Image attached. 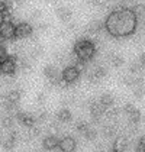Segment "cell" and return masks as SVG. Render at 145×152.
I'll use <instances>...</instances> for the list:
<instances>
[{
  "label": "cell",
  "instance_id": "obj_3",
  "mask_svg": "<svg viewBox=\"0 0 145 152\" xmlns=\"http://www.w3.org/2000/svg\"><path fill=\"white\" fill-rule=\"evenodd\" d=\"M16 59L7 55L6 58H3L0 61V68H1V74H7V75H13L16 71Z\"/></svg>",
  "mask_w": 145,
  "mask_h": 152
},
{
  "label": "cell",
  "instance_id": "obj_23",
  "mask_svg": "<svg viewBox=\"0 0 145 152\" xmlns=\"http://www.w3.org/2000/svg\"><path fill=\"white\" fill-rule=\"evenodd\" d=\"M15 140H16V136H15V133H12L7 139L3 142V148L4 149H12L13 146H15Z\"/></svg>",
  "mask_w": 145,
  "mask_h": 152
},
{
  "label": "cell",
  "instance_id": "obj_34",
  "mask_svg": "<svg viewBox=\"0 0 145 152\" xmlns=\"http://www.w3.org/2000/svg\"><path fill=\"white\" fill-rule=\"evenodd\" d=\"M41 16H42V13L39 12V10H34V12H32V15H31V18H32L34 20H38Z\"/></svg>",
  "mask_w": 145,
  "mask_h": 152
},
{
  "label": "cell",
  "instance_id": "obj_5",
  "mask_svg": "<svg viewBox=\"0 0 145 152\" xmlns=\"http://www.w3.org/2000/svg\"><path fill=\"white\" fill-rule=\"evenodd\" d=\"M44 74H45V77H47L52 84H60L61 80H62V77H61V74H60V70H58L55 65H52V64H49V65H47V67L44 68Z\"/></svg>",
  "mask_w": 145,
  "mask_h": 152
},
{
  "label": "cell",
  "instance_id": "obj_37",
  "mask_svg": "<svg viewBox=\"0 0 145 152\" xmlns=\"http://www.w3.org/2000/svg\"><path fill=\"white\" fill-rule=\"evenodd\" d=\"M139 64H141L142 67H145V52L141 55V58H139Z\"/></svg>",
  "mask_w": 145,
  "mask_h": 152
},
{
  "label": "cell",
  "instance_id": "obj_6",
  "mask_svg": "<svg viewBox=\"0 0 145 152\" xmlns=\"http://www.w3.org/2000/svg\"><path fill=\"white\" fill-rule=\"evenodd\" d=\"M32 26L26 22H21L15 26V38L18 39H23V38H29L32 35Z\"/></svg>",
  "mask_w": 145,
  "mask_h": 152
},
{
  "label": "cell",
  "instance_id": "obj_20",
  "mask_svg": "<svg viewBox=\"0 0 145 152\" xmlns=\"http://www.w3.org/2000/svg\"><path fill=\"white\" fill-rule=\"evenodd\" d=\"M133 94L136 96V99H142L145 94V84H138V86H133Z\"/></svg>",
  "mask_w": 145,
  "mask_h": 152
},
{
  "label": "cell",
  "instance_id": "obj_16",
  "mask_svg": "<svg viewBox=\"0 0 145 152\" xmlns=\"http://www.w3.org/2000/svg\"><path fill=\"white\" fill-rule=\"evenodd\" d=\"M102 22L100 20H93L92 23H89V26H87V32L89 34H99L100 32V29H102Z\"/></svg>",
  "mask_w": 145,
  "mask_h": 152
},
{
  "label": "cell",
  "instance_id": "obj_8",
  "mask_svg": "<svg viewBox=\"0 0 145 152\" xmlns=\"http://www.w3.org/2000/svg\"><path fill=\"white\" fill-rule=\"evenodd\" d=\"M15 117L18 119L19 123H22L26 128H32V126H35V123H36V117H34L32 115H29V113H25V112H18Z\"/></svg>",
  "mask_w": 145,
  "mask_h": 152
},
{
  "label": "cell",
  "instance_id": "obj_28",
  "mask_svg": "<svg viewBox=\"0 0 145 152\" xmlns=\"http://www.w3.org/2000/svg\"><path fill=\"white\" fill-rule=\"evenodd\" d=\"M122 81H123V84H125V86L132 87L133 81H135V77H132V75H126V77H123V78H122Z\"/></svg>",
  "mask_w": 145,
  "mask_h": 152
},
{
  "label": "cell",
  "instance_id": "obj_38",
  "mask_svg": "<svg viewBox=\"0 0 145 152\" xmlns=\"http://www.w3.org/2000/svg\"><path fill=\"white\" fill-rule=\"evenodd\" d=\"M16 1H25V0H16Z\"/></svg>",
  "mask_w": 145,
  "mask_h": 152
},
{
  "label": "cell",
  "instance_id": "obj_10",
  "mask_svg": "<svg viewBox=\"0 0 145 152\" xmlns=\"http://www.w3.org/2000/svg\"><path fill=\"white\" fill-rule=\"evenodd\" d=\"M60 149L65 152H71L75 149V140L72 139L71 136H67L64 139L60 140Z\"/></svg>",
  "mask_w": 145,
  "mask_h": 152
},
{
  "label": "cell",
  "instance_id": "obj_33",
  "mask_svg": "<svg viewBox=\"0 0 145 152\" xmlns=\"http://www.w3.org/2000/svg\"><path fill=\"white\" fill-rule=\"evenodd\" d=\"M47 119H48V115L45 112H42V113H39V116L36 117V122H45Z\"/></svg>",
  "mask_w": 145,
  "mask_h": 152
},
{
  "label": "cell",
  "instance_id": "obj_39",
  "mask_svg": "<svg viewBox=\"0 0 145 152\" xmlns=\"http://www.w3.org/2000/svg\"><path fill=\"white\" fill-rule=\"evenodd\" d=\"M45 1H47V0H45Z\"/></svg>",
  "mask_w": 145,
  "mask_h": 152
},
{
  "label": "cell",
  "instance_id": "obj_18",
  "mask_svg": "<svg viewBox=\"0 0 145 152\" xmlns=\"http://www.w3.org/2000/svg\"><path fill=\"white\" fill-rule=\"evenodd\" d=\"M113 102H115V99H113V96L109 93H105L100 96V103L105 106V107H110V106L113 104Z\"/></svg>",
  "mask_w": 145,
  "mask_h": 152
},
{
  "label": "cell",
  "instance_id": "obj_17",
  "mask_svg": "<svg viewBox=\"0 0 145 152\" xmlns=\"http://www.w3.org/2000/svg\"><path fill=\"white\" fill-rule=\"evenodd\" d=\"M109 59H110V62H112V65H113L115 68L122 67V65H123V62H125V59L122 58L121 55H118V54H112V55L109 57Z\"/></svg>",
  "mask_w": 145,
  "mask_h": 152
},
{
  "label": "cell",
  "instance_id": "obj_36",
  "mask_svg": "<svg viewBox=\"0 0 145 152\" xmlns=\"http://www.w3.org/2000/svg\"><path fill=\"white\" fill-rule=\"evenodd\" d=\"M49 23H39V31H47Z\"/></svg>",
  "mask_w": 145,
  "mask_h": 152
},
{
  "label": "cell",
  "instance_id": "obj_27",
  "mask_svg": "<svg viewBox=\"0 0 145 152\" xmlns=\"http://www.w3.org/2000/svg\"><path fill=\"white\" fill-rule=\"evenodd\" d=\"M141 68H142V65L139 62H132L131 67H129V71H131V74H138L141 71Z\"/></svg>",
  "mask_w": 145,
  "mask_h": 152
},
{
  "label": "cell",
  "instance_id": "obj_29",
  "mask_svg": "<svg viewBox=\"0 0 145 152\" xmlns=\"http://www.w3.org/2000/svg\"><path fill=\"white\" fill-rule=\"evenodd\" d=\"M87 128H89V125H87L86 122H78V123H77V126H75V129H77L80 133H83Z\"/></svg>",
  "mask_w": 145,
  "mask_h": 152
},
{
  "label": "cell",
  "instance_id": "obj_15",
  "mask_svg": "<svg viewBox=\"0 0 145 152\" xmlns=\"http://www.w3.org/2000/svg\"><path fill=\"white\" fill-rule=\"evenodd\" d=\"M126 148H128V140H126V138L121 136V138H118V139L115 140V146H113L115 151H125Z\"/></svg>",
  "mask_w": 145,
  "mask_h": 152
},
{
  "label": "cell",
  "instance_id": "obj_25",
  "mask_svg": "<svg viewBox=\"0 0 145 152\" xmlns=\"http://www.w3.org/2000/svg\"><path fill=\"white\" fill-rule=\"evenodd\" d=\"M42 54H44V48L42 47H35L34 49H32V52H31V57H32L34 59H36V58H39Z\"/></svg>",
  "mask_w": 145,
  "mask_h": 152
},
{
  "label": "cell",
  "instance_id": "obj_1",
  "mask_svg": "<svg viewBox=\"0 0 145 152\" xmlns=\"http://www.w3.org/2000/svg\"><path fill=\"white\" fill-rule=\"evenodd\" d=\"M136 19L138 16L135 15L132 9H118V10H113L108 16L105 22V28L115 38L128 36L135 32Z\"/></svg>",
  "mask_w": 145,
  "mask_h": 152
},
{
  "label": "cell",
  "instance_id": "obj_32",
  "mask_svg": "<svg viewBox=\"0 0 145 152\" xmlns=\"http://www.w3.org/2000/svg\"><path fill=\"white\" fill-rule=\"evenodd\" d=\"M136 149H138V151H145V138H141V139H139Z\"/></svg>",
  "mask_w": 145,
  "mask_h": 152
},
{
  "label": "cell",
  "instance_id": "obj_2",
  "mask_svg": "<svg viewBox=\"0 0 145 152\" xmlns=\"http://www.w3.org/2000/svg\"><path fill=\"white\" fill-rule=\"evenodd\" d=\"M74 52L77 55L78 61H90V59L94 57V52H96V48L93 45V42L90 41H86V39H81L78 41L75 45H74Z\"/></svg>",
  "mask_w": 145,
  "mask_h": 152
},
{
  "label": "cell",
  "instance_id": "obj_31",
  "mask_svg": "<svg viewBox=\"0 0 145 152\" xmlns=\"http://www.w3.org/2000/svg\"><path fill=\"white\" fill-rule=\"evenodd\" d=\"M45 100H47V96L44 93H39L38 96H36V102L39 103V104H44L45 103Z\"/></svg>",
  "mask_w": 145,
  "mask_h": 152
},
{
  "label": "cell",
  "instance_id": "obj_9",
  "mask_svg": "<svg viewBox=\"0 0 145 152\" xmlns=\"http://www.w3.org/2000/svg\"><path fill=\"white\" fill-rule=\"evenodd\" d=\"M55 15L58 16V19H60L61 22H70V20H71V16H72V12H71V9H68V7H65V6H61V7H58V9L55 10Z\"/></svg>",
  "mask_w": 145,
  "mask_h": 152
},
{
  "label": "cell",
  "instance_id": "obj_30",
  "mask_svg": "<svg viewBox=\"0 0 145 152\" xmlns=\"http://www.w3.org/2000/svg\"><path fill=\"white\" fill-rule=\"evenodd\" d=\"M105 113H106V116H108L109 119H116V117H118V110H115V109H110V110L105 112Z\"/></svg>",
  "mask_w": 145,
  "mask_h": 152
},
{
  "label": "cell",
  "instance_id": "obj_13",
  "mask_svg": "<svg viewBox=\"0 0 145 152\" xmlns=\"http://www.w3.org/2000/svg\"><path fill=\"white\" fill-rule=\"evenodd\" d=\"M21 100V91L19 90H12L6 94V100L7 103H13V104H18V102Z\"/></svg>",
  "mask_w": 145,
  "mask_h": 152
},
{
  "label": "cell",
  "instance_id": "obj_4",
  "mask_svg": "<svg viewBox=\"0 0 145 152\" xmlns=\"http://www.w3.org/2000/svg\"><path fill=\"white\" fill-rule=\"evenodd\" d=\"M78 75H80V70L77 67H67L65 70L61 72V77H62V81L65 84H71V83H75L78 80Z\"/></svg>",
  "mask_w": 145,
  "mask_h": 152
},
{
  "label": "cell",
  "instance_id": "obj_14",
  "mask_svg": "<svg viewBox=\"0 0 145 152\" xmlns=\"http://www.w3.org/2000/svg\"><path fill=\"white\" fill-rule=\"evenodd\" d=\"M58 122H62V123H65V122H70L71 120V112L68 110V109H61L60 112H58Z\"/></svg>",
  "mask_w": 145,
  "mask_h": 152
},
{
  "label": "cell",
  "instance_id": "obj_11",
  "mask_svg": "<svg viewBox=\"0 0 145 152\" xmlns=\"http://www.w3.org/2000/svg\"><path fill=\"white\" fill-rule=\"evenodd\" d=\"M105 112H106V107L102 104L100 102L99 103H92V106H90V113H92V116L94 119H100L105 115Z\"/></svg>",
  "mask_w": 145,
  "mask_h": 152
},
{
  "label": "cell",
  "instance_id": "obj_7",
  "mask_svg": "<svg viewBox=\"0 0 145 152\" xmlns=\"http://www.w3.org/2000/svg\"><path fill=\"white\" fill-rule=\"evenodd\" d=\"M0 36L3 39H12V38H15V25L10 20H3L0 23Z\"/></svg>",
  "mask_w": 145,
  "mask_h": 152
},
{
  "label": "cell",
  "instance_id": "obj_24",
  "mask_svg": "<svg viewBox=\"0 0 145 152\" xmlns=\"http://www.w3.org/2000/svg\"><path fill=\"white\" fill-rule=\"evenodd\" d=\"M13 123H15V120H13V117L9 115V116L3 117V120H1V126L6 129H10L13 126Z\"/></svg>",
  "mask_w": 145,
  "mask_h": 152
},
{
  "label": "cell",
  "instance_id": "obj_35",
  "mask_svg": "<svg viewBox=\"0 0 145 152\" xmlns=\"http://www.w3.org/2000/svg\"><path fill=\"white\" fill-rule=\"evenodd\" d=\"M133 109H135V107H133L132 104H126L125 107H123V112H125V113L128 115V113H131V112H132Z\"/></svg>",
  "mask_w": 145,
  "mask_h": 152
},
{
  "label": "cell",
  "instance_id": "obj_21",
  "mask_svg": "<svg viewBox=\"0 0 145 152\" xmlns=\"http://www.w3.org/2000/svg\"><path fill=\"white\" fill-rule=\"evenodd\" d=\"M128 116H129L131 123H138V122H139V119H141V113H139V110L135 107L131 113H128Z\"/></svg>",
  "mask_w": 145,
  "mask_h": 152
},
{
  "label": "cell",
  "instance_id": "obj_26",
  "mask_svg": "<svg viewBox=\"0 0 145 152\" xmlns=\"http://www.w3.org/2000/svg\"><path fill=\"white\" fill-rule=\"evenodd\" d=\"M115 132H116V130H115L113 126H105V128H103V135H105L106 138H113V136H115Z\"/></svg>",
  "mask_w": 145,
  "mask_h": 152
},
{
  "label": "cell",
  "instance_id": "obj_19",
  "mask_svg": "<svg viewBox=\"0 0 145 152\" xmlns=\"http://www.w3.org/2000/svg\"><path fill=\"white\" fill-rule=\"evenodd\" d=\"M83 135H84V138H86L87 140H93V139H94V138L97 136V130H96V129H93V128H90V126H89V128H87L84 132H83Z\"/></svg>",
  "mask_w": 145,
  "mask_h": 152
},
{
  "label": "cell",
  "instance_id": "obj_22",
  "mask_svg": "<svg viewBox=\"0 0 145 152\" xmlns=\"http://www.w3.org/2000/svg\"><path fill=\"white\" fill-rule=\"evenodd\" d=\"M93 74L96 75L97 80H102V78H105V77L108 75V70H106L105 67H97L96 70L93 71Z\"/></svg>",
  "mask_w": 145,
  "mask_h": 152
},
{
  "label": "cell",
  "instance_id": "obj_12",
  "mask_svg": "<svg viewBox=\"0 0 145 152\" xmlns=\"http://www.w3.org/2000/svg\"><path fill=\"white\" fill-rule=\"evenodd\" d=\"M44 148L45 149H48V151H52V149H57V148H60V140L57 139V136H47L45 139H44Z\"/></svg>",
  "mask_w": 145,
  "mask_h": 152
}]
</instances>
